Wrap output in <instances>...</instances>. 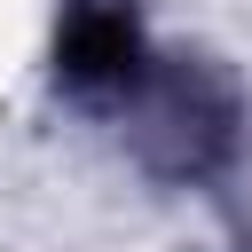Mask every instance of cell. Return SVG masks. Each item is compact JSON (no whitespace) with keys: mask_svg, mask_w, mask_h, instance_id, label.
Masks as SVG:
<instances>
[{"mask_svg":"<svg viewBox=\"0 0 252 252\" xmlns=\"http://www.w3.org/2000/svg\"><path fill=\"white\" fill-rule=\"evenodd\" d=\"M55 63L79 94H142L150 87V55H142V32L126 8H79L63 24Z\"/></svg>","mask_w":252,"mask_h":252,"instance_id":"1","label":"cell"}]
</instances>
